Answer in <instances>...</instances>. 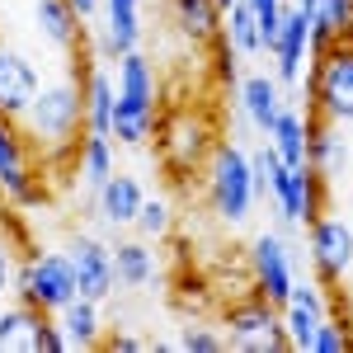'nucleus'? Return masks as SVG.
<instances>
[{
  "label": "nucleus",
  "mask_w": 353,
  "mask_h": 353,
  "mask_svg": "<svg viewBox=\"0 0 353 353\" xmlns=\"http://www.w3.org/2000/svg\"><path fill=\"white\" fill-rule=\"evenodd\" d=\"M273 71H278V85H301V71L311 66V19L297 0H288L283 10V24H278V38H273Z\"/></svg>",
  "instance_id": "nucleus-9"
},
{
  "label": "nucleus",
  "mask_w": 353,
  "mask_h": 353,
  "mask_svg": "<svg viewBox=\"0 0 353 353\" xmlns=\"http://www.w3.org/2000/svg\"><path fill=\"white\" fill-rule=\"evenodd\" d=\"M38 321H43V311H33L24 301L0 306V349L33 353V344H38Z\"/></svg>",
  "instance_id": "nucleus-25"
},
{
  "label": "nucleus",
  "mask_w": 353,
  "mask_h": 353,
  "mask_svg": "<svg viewBox=\"0 0 353 353\" xmlns=\"http://www.w3.org/2000/svg\"><path fill=\"white\" fill-rule=\"evenodd\" d=\"M113 254V273H118V288H146L156 278V254L151 241H123L109 250Z\"/></svg>",
  "instance_id": "nucleus-24"
},
{
  "label": "nucleus",
  "mask_w": 353,
  "mask_h": 353,
  "mask_svg": "<svg viewBox=\"0 0 353 353\" xmlns=\"http://www.w3.org/2000/svg\"><path fill=\"white\" fill-rule=\"evenodd\" d=\"M109 5H137V10H141V0H109Z\"/></svg>",
  "instance_id": "nucleus-39"
},
{
  "label": "nucleus",
  "mask_w": 353,
  "mask_h": 353,
  "mask_svg": "<svg viewBox=\"0 0 353 353\" xmlns=\"http://www.w3.org/2000/svg\"><path fill=\"white\" fill-rule=\"evenodd\" d=\"M132 226H137V236H141V241H165V236H170V203L146 198Z\"/></svg>",
  "instance_id": "nucleus-32"
},
{
  "label": "nucleus",
  "mask_w": 353,
  "mask_h": 353,
  "mask_svg": "<svg viewBox=\"0 0 353 353\" xmlns=\"http://www.w3.org/2000/svg\"><path fill=\"white\" fill-rule=\"evenodd\" d=\"M179 353H221L226 349V334L221 330H208V325H184L179 339H174Z\"/></svg>",
  "instance_id": "nucleus-34"
},
{
  "label": "nucleus",
  "mask_w": 353,
  "mask_h": 353,
  "mask_svg": "<svg viewBox=\"0 0 353 353\" xmlns=\"http://www.w3.org/2000/svg\"><path fill=\"white\" fill-rule=\"evenodd\" d=\"M245 5H250V14H254V24H259V43H264V52H269L273 38H278V24H283L288 0H245Z\"/></svg>",
  "instance_id": "nucleus-33"
},
{
  "label": "nucleus",
  "mask_w": 353,
  "mask_h": 353,
  "mask_svg": "<svg viewBox=\"0 0 353 353\" xmlns=\"http://www.w3.org/2000/svg\"><path fill=\"white\" fill-rule=\"evenodd\" d=\"M221 38H226L241 57L264 52V43H259V24H254V14H250L245 0H231V5L221 10Z\"/></svg>",
  "instance_id": "nucleus-27"
},
{
  "label": "nucleus",
  "mask_w": 353,
  "mask_h": 353,
  "mask_svg": "<svg viewBox=\"0 0 353 353\" xmlns=\"http://www.w3.org/2000/svg\"><path fill=\"white\" fill-rule=\"evenodd\" d=\"M141 203H146L141 179H132V174H118V170H113L99 189H94V212H99V221H104V226H113V231L132 226L137 212H141Z\"/></svg>",
  "instance_id": "nucleus-15"
},
{
  "label": "nucleus",
  "mask_w": 353,
  "mask_h": 353,
  "mask_svg": "<svg viewBox=\"0 0 353 353\" xmlns=\"http://www.w3.org/2000/svg\"><path fill=\"white\" fill-rule=\"evenodd\" d=\"M306 353H353V325L325 316V321L316 325V334H311V349Z\"/></svg>",
  "instance_id": "nucleus-31"
},
{
  "label": "nucleus",
  "mask_w": 353,
  "mask_h": 353,
  "mask_svg": "<svg viewBox=\"0 0 353 353\" xmlns=\"http://www.w3.org/2000/svg\"><path fill=\"white\" fill-rule=\"evenodd\" d=\"M306 99H311V113H321L339 128H353V43L349 38H334L321 57H311Z\"/></svg>",
  "instance_id": "nucleus-2"
},
{
  "label": "nucleus",
  "mask_w": 353,
  "mask_h": 353,
  "mask_svg": "<svg viewBox=\"0 0 353 353\" xmlns=\"http://www.w3.org/2000/svg\"><path fill=\"white\" fill-rule=\"evenodd\" d=\"M66 5L76 10V19H81V24H90V19L99 14V5H104V0H66Z\"/></svg>",
  "instance_id": "nucleus-38"
},
{
  "label": "nucleus",
  "mask_w": 353,
  "mask_h": 353,
  "mask_svg": "<svg viewBox=\"0 0 353 353\" xmlns=\"http://www.w3.org/2000/svg\"><path fill=\"white\" fill-rule=\"evenodd\" d=\"M156 137H161V156L179 174L184 170H193L198 161H208L212 156V141H208V128L198 123V118H184V113H174L165 128H156Z\"/></svg>",
  "instance_id": "nucleus-13"
},
{
  "label": "nucleus",
  "mask_w": 353,
  "mask_h": 353,
  "mask_svg": "<svg viewBox=\"0 0 353 353\" xmlns=\"http://www.w3.org/2000/svg\"><path fill=\"white\" fill-rule=\"evenodd\" d=\"M269 198L278 203V212H283L288 226H311V221L325 212V179H321L311 165L288 170V165L278 161L273 184H269Z\"/></svg>",
  "instance_id": "nucleus-7"
},
{
  "label": "nucleus",
  "mask_w": 353,
  "mask_h": 353,
  "mask_svg": "<svg viewBox=\"0 0 353 353\" xmlns=\"http://www.w3.org/2000/svg\"><path fill=\"white\" fill-rule=\"evenodd\" d=\"M269 146H273V156L288 165V170H301L306 165V141H311V128H306V113L297 109H278V118H273V128L269 132Z\"/></svg>",
  "instance_id": "nucleus-18"
},
{
  "label": "nucleus",
  "mask_w": 353,
  "mask_h": 353,
  "mask_svg": "<svg viewBox=\"0 0 353 353\" xmlns=\"http://www.w3.org/2000/svg\"><path fill=\"white\" fill-rule=\"evenodd\" d=\"M306 245H311V269H316V283L334 288L344 273L353 269V226L339 217H321L306 226Z\"/></svg>",
  "instance_id": "nucleus-8"
},
{
  "label": "nucleus",
  "mask_w": 353,
  "mask_h": 353,
  "mask_svg": "<svg viewBox=\"0 0 353 353\" xmlns=\"http://www.w3.org/2000/svg\"><path fill=\"white\" fill-rule=\"evenodd\" d=\"M38 66L14 48H0V118H24V109L38 94Z\"/></svg>",
  "instance_id": "nucleus-12"
},
{
  "label": "nucleus",
  "mask_w": 353,
  "mask_h": 353,
  "mask_svg": "<svg viewBox=\"0 0 353 353\" xmlns=\"http://www.w3.org/2000/svg\"><path fill=\"white\" fill-rule=\"evenodd\" d=\"M278 109H283V85H278V76L250 71V76L241 81V113H245V123H250L254 132H269L273 118H278Z\"/></svg>",
  "instance_id": "nucleus-16"
},
{
  "label": "nucleus",
  "mask_w": 353,
  "mask_h": 353,
  "mask_svg": "<svg viewBox=\"0 0 353 353\" xmlns=\"http://www.w3.org/2000/svg\"><path fill=\"white\" fill-rule=\"evenodd\" d=\"M33 161V146H28L24 128L14 118H0V179H10L19 165Z\"/></svg>",
  "instance_id": "nucleus-30"
},
{
  "label": "nucleus",
  "mask_w": 353,
  "mask_h": 353,
  "mask_svg": "<svg viewBox=\"0 0 353 353\" xmlns=\"http://www.w3.org/2000/svg\"><path fill=\"white\" fill-rule=\"evenodd\" d=\"M104 10V38H99V48L104 57H128L132 48H141V10L137 5H99Z\"/></svg>",
  "instance_id": "nucleus-21"
},
{
  "label": "nucleus",
  "mask_w": 353,
  "mask_h": 353,
  "mask_svg": "<svg viewBox=\"0 0 353 353\" xmlns=\"http://www.w3.org/2000/svg\"><path fill=\"white\" fill-rule=\"evenodd\" d=\"M0 193H5L10 208H24V212L48 203V184H43V174H38V165H33V161L19 165L10 179H0Z\"/></svg>",
  "instance_id": "nucleus-29"
},
{
  "label": "nucleus",
  "mask_w": 353,
  "mask_h": 353,
  "mask_svg": "<svg viewBox=\"0 0 353 353\" xmlns=\"http://www.w3.org/2000/svg\"><path fill=\"white\" fill-rule=\"evenodd\" d=\"M306 128H311V141H306V165L321 174V179H339L349 170V141L339 132V123H330L321 113H306Z\"/></svg>",
  "instance_id": "nucleus-14"
},
{
  "label": "nucleus",
  "mask_w": 353,
  "mask_h": 353,
  "mask_svg": "<svg viewBox=\"0 0 353 353\" xmlns=\"http://www.w3.org/2000/svg\"><path fill=\"white\" fill-rule=\"evenodd\" d=\"M217 5H221V10H226V5H231V0H217Z\"/></svg>",
  "instance_id": "nucleus-40"
},
{
  "label": "nucleus",
  "mask_w": 353,
  "mask_h": 353,
  "mask_svg": "<svg viewBox=\"0 0 353 353\" xmlns=\"http://www.w3.org/2000/svg\"><path fill=\"white\" fill-rule=\"evenodd\" d=\"M28 146L38 156H66L76 151V137L85 132V85L81 81H57L38 85L33 104L19 118Z\"/></svg>",
  "instance_id": "nucleus-1"
},
{
  "label": "nucleus",
  "mask_w": 353,
  "mask_h": 353,
  "mask_svg": "<svg viewBox=\"0 0 353 353\" xmlns=\"http://www.w3.org/2000/svg\"><path fill=\"white\" fill-rule=\"evenodd\" d=\"M66 259H71V273H76V292L85 301H104L113 297V288H118V273H113V254L104 245L94 241V236H76V241L66 245Z\"/></svg>",
  "instance_id": "nucleus-11"
},
{
  "label": "nucleus",
  "mask_w": 353,
  "mask_h": 353,
  "mask_svg": "<svg viewBox=\"0 0 353 353\" xmlns=\"http://www.w3.org/2000/svg\"><path fill=\"white\" fill-rule=\"evenodd\" d=\"M76 174H81L90 189H99L104 179L113 174V146H109V137H99V132H85L81 137V151H76Z\"/></svg>",
  "instance_id": "nucleus-28"
},
{
  "label": "nucleus",
  "mask_w": 353,
  "mask_h": 353,
  "mask_svg": "<svg viewBox=\"0 0 353 353\" xmlns=\"http://www.w3.org/2000/svg\"><path fill=\"white\" fill-rule=\"evenodd\" d=\"M161 128V118L151 104H128V99H118L113 94V123H109V137L113 141H123V146H146L151 137Z\"/></svg>",
  "instance_id": "nucleus-22"
},
{
  "label": "nucleus",
  "mask_w": 353,
  "mask_h": 353,
  "mask_svg": "<svg viewBox=\"0 0 353 353\" xmlns=\"http://www.w3.org/2000/svg\"><path fill=\"white\" fill-rule=\"evenodd\" d=\"M71 344H66V334H61V325H57L52 316H43L38 321V344H33V353H66Z\"/></svg>",
  "instance_id": "nucleus-35"
},
{
  "label": "nucleus",
  "mask_w": 353,
  "mask_h": 353,
  "mask_svg": "<svg viewBox=\"0 0 353 353\" xmlns=\"http://www.w3.org/2000/svg\"><path fill=\"white\" fill-rule=\"evenodd\" d=\"M118 99H128V104H151L156 109V99H161V81H156V66H151V57L132 48L128 57H118Z\"/></svg>",
  "instance_id": "nucleus-19"
},
{
  "label": "nucleus",
  "mask_w": 353,
  "mask_h": 353,
  "mask_svg": "<svg viewBox=\"0 0 353 353\" xmlns=\"http://www.w3.org/2000/svg\"><path fill=\"white\" fill-rule=\"evenodd\" d=\"M14 297L33 306V311H43V316H57L66 301H76V273H71V259H66V250H33L19 273H14Z\"/></svg>",
  "instance_id": "nucleus-3"
},
{
  "label": "nucleus",
  "mask_w": 353,
  "mask_h": 353,
  "mask_svg": "<svg viewBox=\"0 0 353 353\" xmlns=\"http://www.w3.org/2000/svg\"><path fill=\"white\" fill-rule=\"evenodd\" d=\"M113 81L104 71H85V132H99L109 137V123H113Z\"/></svg>",
  "instance_id": "nucleus-26"
},
{
  "label": "nucleus",
  "mask_w": 353,
  "mask_h": 353,
  "mask_svg": "<svg viewBox=\"0 0 353 353\" xmlns=\"http://www.w3.org/2000/svg\"><path fill=\"white\" fill-rule=\"evenodd\" d=\"M33 19H38V33L61 48V52H76V43H81V19H76V10L66 5V0H38L33 5Z\"/></svg>",
  "instance_id": "nucleus-23"
},
{
  "label": "nucleus",
  "mask_w": 353,
  "mask_h": 353,
  "mask_svg": "<svg viewBox=\"0 0 353 353\" xmlns=\"http://www.w3.org/2000/svg\"><path fill=\"white\" fill-rule=\"evenodd\" d=\"M57 325L66 334V344L71 349H99L104 344V316H99V301H66L61 311H57Z\"/></svg>",
  "instance_id": "nucleus-20"
},
{
  "label": "nucleus",
  "mask_w": 353,
  "mask_h": 353,
  "mask_svg": "<svg viewBox=\"0 0 353 353\" xmlns=\"http://www.w3.org/2000/svg\"><path fill=\"white\" fill-rule=\"evenodd\" d=\"M292 283H297V254L283 245V236H273V231L254 236L250 241V288L269 306H283Z\"/></svg>",
  "instance_id": "nucleus-6"
},
{
  "label": "nucleus",
  "mask_w": 353,
  "mask_h": 353,
  "mask_svg": "<svg viewBox=\"0 0 353 353\" xmlns=\"http://www.w3.org/2000/svg\"><path fill=\"white\" fill-rule=\"evenodd\" d=\"M208 203L221 221H245L254 208V184H250V156L236 141H217L208 156Z\"/></svg>",
  "instance_id": "nucleus-4"
},
{
  "label": "nucleus",
  "mask_w": 353,
  "mask_h": 353,
  "mask_svg": "<svg viewBox=\"0 0 353 353\" xmlns=\"http://www.w3.org/2000/svg\"><path fill=\"white\" fill-rule=\"evenodd\" d=\"M170 24L189 43H217L221 38V5L217 0H170Z\"/></svg>",
  "instance_id": "nucleus-17"
},
{
  "label": "nucleus",
  "mask_w": 353,
  "mask_h": 353,
  "mask_svg": "<svg viewBox=\"0 0 353 353\" xmlns=\"http://www.w3.org/2000/svg\"><path fill=\"white\" fill-rule=\"evenodd\" d=\"M14 273H19V264H14V245H10V236L0 231V301L14 292Z\"/></svg>",
  "instance_id": "nucleus-36"
},
{
  "label": "nucleus",
  "mask_w": 353,
  "mask_h": 353,
  "mask_svg": "<svg viewBox=\"0 0 353 353\" xmlns=\"http://www.w3.org/2000/svg\"><path fill=\"white\" fill-rule=\"evenodd\" d=\"M221 334H226V344H236L245 353H283L288 349V334H283V321H278V306L259 297V292H250L245 301H236L231 311H226V321H221Z\"/></svg>",
  "instance_id": "nucleus-5"
},
{
  "label": "nucleus",
  "mask_w": 353,
  "mask_h": 353,
  "mask_svg": "<svg viewBox=\"0 0 353 353\" xmlns=\"http://www.w3.org/2000/svg\"><path fill=\"white\" fill-rule=\"evenodd\" d=\"M99 349H118V353H146L151 349V339H137V334H128V330H113V334H104V344Z\"/></svg>",
  "instance_id": "nucleus-37"
},
{
  "label": "nucleus",
  "mask_w": 353,
  "mask_h": 353,
  "mask_svg": "<svg viewBox=\"0 0 353 353\" xmlns=\"http://www.w3.org/2000/svg\"><path fill=\"white\" fill-rule=\"evenodd\" d=\"M325 283H306V278H297L292 283V292H288V301L278 306V321H283V334H288V349L306 353L311 349V334H316V325L325 321Z\"/></svg>",
  "instance_id": "nucleus-10"
}]
</instances>
